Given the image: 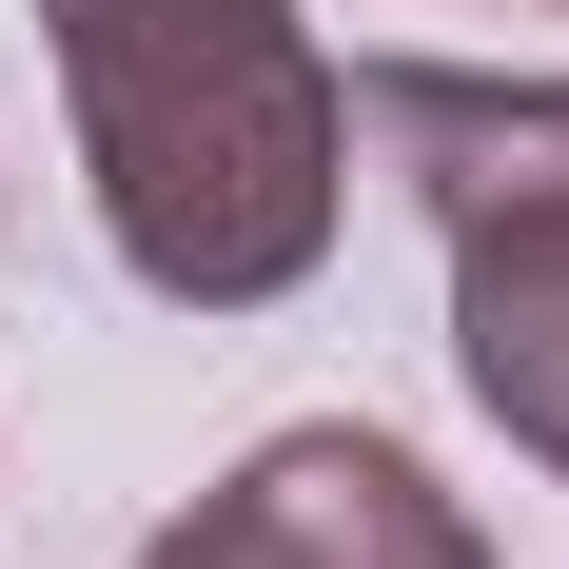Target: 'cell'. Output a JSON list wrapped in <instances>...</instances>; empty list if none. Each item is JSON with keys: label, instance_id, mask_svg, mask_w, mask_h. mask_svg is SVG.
I'll return each instance as SVG.
<instances>
[{"label": "cell", "instance_id": "cell-1", "mask_svg": "<svg viewBox=\"0 0 569 569\" xmlns=\"http://www.w3.org/2000/svg\"><path fill=\"white\" fill-rule=\"evenodd\" d=\"M59 79H79V158H99L118 256L197 315L315 276L335 236V79L295 40V0H40Z\"/></svg>", "mask_w": 569, "mask_h": 569}, {"label": "cell", "instance_id": "cell-2", "mask_svg": "<svg viewBox=\"0 0 569 569\" xmlns=\"http://www.w3.org/2000/svg\"><path fill=\"white\" fill-rule=\"evenodd\" d=\"M353 118L412 158L432 236H452V353L569 471V79H452V59H373Z\"/></svg>", "mask_w": 569, "mask_h": 569}, {"label": "cell", "instance_id": "cell-3", "mask_svg": "<svg viewBox=\"0 0 569 569\" xmlns=\"http://www.w3.org/2000/svg\"><path fill=\"white\" fill-rule=\"evenodd\" d=\"M138 569H491V550L432 511V471H412L393 432H276L217 511L158 530Z\"/></svg>", "mask_w": 569, "mask_h": 569}]
</instances>
